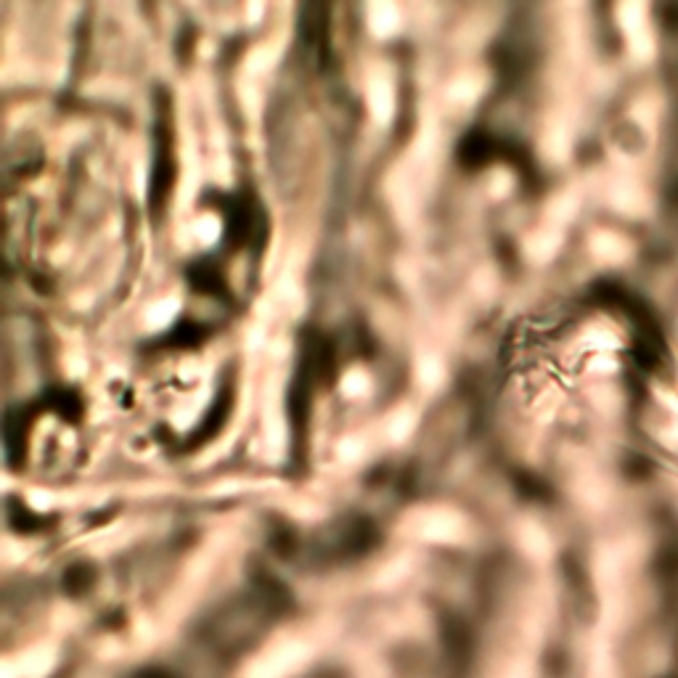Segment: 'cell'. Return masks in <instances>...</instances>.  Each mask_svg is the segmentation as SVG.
Masks as SVG:
<instances>
[{"mask_svg": "<svg viewBox=\"0 0 678 678\" xmlns=\"http://www.w3.org/2000/svg\"><path fill=\"white\" fill-rule=\"evenodd\" d=\"M440 377H443V366H440V360H435V358H424V360L419 363V379H422V384H426V387H435L437 382H440Z\"/></svg>", "mask_w": 678, "mask_h": 678, "instance_id": "obj_7", "label": "cell"}, {"mask_svg": "<svg viewBox=\"0 0 678 678\" xmlns=\"http://www.w3.org/2000/svg\"><path fill=\"white\" fill-rule=\"evenodd\" d=\"M175 313H178V299H159V302L149 305L146 323H149V329H162L164 323L173 321Z\"/></svg>", "mask_w": 678, "mask_h": 678, "instance_id": "obj_3", "label": "cell"}, {"mask_svg": "<svg viewBox=\"0 0 678 678\" xmlns=\"http://www.w3.org/2000/svg\"><path fill=\"white\" fill-rule=\"evenodd\" d=\"M342 392L350 398H360L368 392V377L363 371H350L345 379H342Z\"/></svg>", "mask_w": 678, "mask_h": 678, "instance_id": "obj_5", "label": "cell"}, {"mask_svg": "<svg viewBox=\"0 0 678 678\" xmlns=\"http://www.w3.org/2000/svg\"><path fill=\"white\" fill-rule=\"evenodd\" d=\"M194 230H196V236H199V242L212 244L215 239H218V233H220V220L212 218V215H204V218L196 220Z\"/></svg>", "mask_w": 678, "mask_h": 678, "instance_id": "obj_6", "label": "cell"}, {"mask_svg": "<svg viewBox=\"0 0 678 678\" xmlns=\"http://www.w3.org/2000/svg\"><path fill=\"white\" fill-rule=\"evenodd\" d=\"M368 106L371 115L377 117V122H390L392 112H395V93L387 77H374L368 85Z\"/></svg>", "mask_w": 678, "mask_h": 678, "instance_id": "obj_1", "label": "cell"}, {"mask_svg": "<svg viewBox=\"0 0 678 678\" xmlns=\"http://www.w3.org/2000/svg\"><path fill=\"white\" fill-rule=\"evenodd\" d=\"M477 93H480V85L471 80V77H459V80L448 88V98L450 101H459V104H467Z\"/></svg>", "mask_w": 678, "mask_h": 678, "instance_id": "obj_4", "label": "cell"}, {"mask_svg": "<svg viewBox=\"0 0 678 678\" xmlns=\"http://www.w3.org/2000/svg\"><path fill=\"white\" fill-rule=\"evenodd\" d=\"M411 426H414V416L408 414V411H398V414L390 419V437L392 440H403V437H408Z\"/></svg>", "mask_w": 678, "mask_h": 678, "instance_id": "obj_8", "label": "cell"}, {"mask_svg": "<svg viewBox=\"0 0 678 678\" xmlns=\"http://www.w3.org/2000/svg\"><path fill=\"white\" fill-rule=\"evenodd\" d=\"M247 64H249L252 72H265L273 64V51H270V48H254L252 53H249V58H247Z\"/></svg>", "mask_w": 678, "mask_h": 678, "instance_id": "obj_9", "label": "cell"}, {"mask_svg": "<svg viewBox=\"0 0 678 678\" xmlns=\"http://www.w3.org/2000/svg\"><path fill=\"white\" fill-rule=\"evenodd\" d=\"M368 24L377 35H392L400 24V13H398V6L395 3H374L368 8Z\"/></svg>", "mask_w": 678, "mask_h": 678, "instance_id": "obj_2", "label": "cell"}, {"mask_svg": "<svg viewBox=\"0 0 678 678\" xmlns=\"http://www.w3.org/2000/svg\"><path fill=\"white\" fill-rule=\"evenodd\" d=\"M339 456L345 461H353L356 456H360V440H356V437L342 440V443H339Z\"/></svg>", "mask_w": 678, "mask_h": 678, "instance_id": "obj_10", "label": "cell"}, {"mask_svg": "<svg viewBox=\"0 0 678 678\" xmlns=\"http://www.w3.org/2000/svg\"><path fill=\"white\" fill-rule=\"evenodd\" d=\"M260 13H263V6H260V3H257V6H249V19H257Z\"/></svg>", "mask_w": 678, "mask_h": 678, "instance_id": "obj_11", "label": "cell"}]
</instances>
